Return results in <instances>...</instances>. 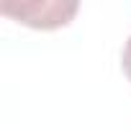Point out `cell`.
Instances as JSON below:
<instances>
[{
	"instance_id": "obj_1",
	"label": "cell",
	"mask_w": 131,
	"mask_h": 131,
	"mask_svg": "<svg viewBox=\"0 0 131 131\" xmlns=\"http://www.w3.org/2000/svg\"><path fill=\"white\" fill-rule=\"evenodd\" d=\"M5 16L31 26V28H59L67 26L77 13V3L59 0H5L0 5Z\"/></svg>"
},
{
	"instance_id": "obj_2",
	"label": "cell",
	"mask_w": 131,
	"mask_h": 131,
	"mask_svg": "<svg viewBox=\"0 0 131 131\" xmlns=\"http://www.w3.org/2000/svg\"><path fill=\"white\" fill-rule=\"evenodd\" d=\"M121 67H123L126 77L131 80V36H128V41H126V46H123V54H121Z\"/></svg>"
}]
</instances>
